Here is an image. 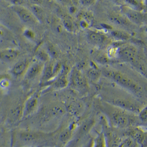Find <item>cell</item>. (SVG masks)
Listing matches in <instances>:
<instances>
[{"label": "cell", "mask_w": 147, "mask_h": 147, "mask_svg": "<svg viewBox=\"0 0 147 147\" xmlns=\"http://www.w3.org/2000/svg\"><path fill=\"white\" fill-rule=\"evenodd\" d=\"M12 9L17 14L20 20L24 23L29 25H34L39 23L38 20L28 8L20 5H14L12 7Z\"/></svg>", "instance_id": "obj_8"}, {"label": "cell", "mask_w": 147, "mask_h": 147, "mask_svg": "<svg viewBox=\"0 0 147 147\" xmlns=\"http://www.w3.org/2000/svg\"><path fill=\"white\" fill-rule=\"evenodd\" d=\"M121 10L122 14L131 23L141 25L144 22L145 16L142 12L137 11L128 5L122 6Z\"/></svg>", "instance_id": "obj_7"}, {"label": "cell", "mask_w": 147, "mask_h": 147, "mask_svg": "<svg viewBox=\"0 0 147 147\" xmlns=\"http://www.w3.org/2000/svg\"><path fill=\"white\" fill-rule=\"evenodd\" d=\"M46 45L47 48L46 51L49 54L50 59L55 60L57 59L59 56V53L54 44L50 41H47Z\"/></svg>", "instance_id": "obj_23"}, {"label": "cell", "mask_w": 147, "mask_h": 147, "mask_svg": "<svg viewBox=\"0 0 147 147\" xmlns=\"http://www.w3.org/2000/svg\"><path fill=\"white\" fill-rule=\"evenodd\" d=\"M77 18L78 20H83L86 21L90 25L93 23L94 20V16L93 13L89 11H80L78 13Z\"/></svg>", "instance_id": "obj_24"}, {"label": "cell", "mask_w": 147, "mask_h": 147, "mask_svg": "<svg viewBox=\"0 0 147 147\" xmlns=\"http://www.w3.org/2000/svg\"><path fill=\"white\" fill-rule=\"evenodd\" d=\"M101 75V71L96 66H92L87 70V77L92 82H98L100 78Z\"/></svg>", "instance_id": "obj_21"}, {"label": "cell", "mask_w": 147, "mask_h": 147, "mask_svg": "<svg viewBox=\"0 0 147 147\" xmlns=\"http://www.w3.org/2000/svg\"><path fill=\"white\" fill-rule=\"evenodd\" d=\"M74 131L68 127L64 128L59 135V140L61 143L67 144L73 138Z\"/></svg>", "instance_id": "obj_20"}, {"label": "cell", "mask_w": 147, "mask_h": 147, "mask_svg": "<svg viewBox=\"0 0 147 147\" xmlns=\"http://www.w3.org/2000/svg\"><path fill=\"white\" fill-rule=\"evenodd\" d=\"M93 147H107L105 140L102 131L98 133L97 136L93 139Z\"/></svg>", "instance_id": "obj_26"}, {"label": "cell", "mask_w": 147, "mask_h": 147, "mask_svg": "<svg viewBox=\"0 0 147 147\" xmlns=\"http://www.w3.org/2000/svg\"><path fill=\"white\" fill-rule=\"evenodd\" d=\"M20 51L14 48H7L0 51V60L6 63L16 60L20 56Z\"/></svg>", "instance_id": "obj_13"}, {"label": "cell", "mask_w": 147, "mask_h": 147, "mask_svg": "<svg viewBox=\"0 0 147 147\" xmlns=\"http://www.w3.org/2000/svg\"><path fill=\"white\" fill-rule=\"evenodd\" d=\"M63 27L65 30L69 32H73L75 29V26L71 18L68 17L61 20Z\"/></svg>", "instance_id": "obj_28"}, {"label": "cell", "mask_w": 147, "mask_h": 147, "mask_svg": "<svg viewBox=\"0 0 147 147\" xmlns=\"http://www.w3.org/2000/svg\"><path fill=\"white\" fill-rule=\"evenodd\" d=\"M68 74V68L63 66L62 71L54 80V85L56 88L62 89L68 86V79L67 74Z\"/></svg>", "instance_id": "obj_16"}, {"label": "cell", "mask_w": 147, "mask_h": 147, "mask_svg": "<svg viewBox=\"0 0 147 147\" xmlns=\"http://www.w3.org/2000/svg\"><path fill=\"white\" fill-rule=\"evenodd\" d=\"M35 57L37 60L39 61L44 63L51 60L47 51L43 49L38 50L35 54Z\"/></svg>", "instance_id": "obj_25"}, {"label": "cell", "mask_w": 147, "mask_h": 147, "mask_svg": "<svg viewBox=\"0 0 147 147\" xmlns=\"http://www.w3.org/2000/svg\"><path fill=\"white\" fill-rule=\"evenodd\" d=\"M66 109L64 107L60 105H55L50 106L46 111L44 115L45 119L50 120L62 116L65 113Z\"/></svg>", "instance_id": "obj_15"}, {"label": "cell", "mask_w": 147, "mask_h": 147, "mask_svg": "<svg viewBox=\"0 0 147 147\" xmlns=\"http://www.w3.org/2000/svg\"><path fill=\"white\" fill-rule=\"evenodd\" d=\"M129 5H131L132 8L134 9L142 12V11L144 8V5L142 2L138 1H126Z\"/></svg>", "instance_id": "obj_30"}, {"label": "cell", "mask_w": 147, "mask_h": 147, "mask_svg": "<svg viewBox=\"0 0 147 147\" xmlns=\"http://www.w3.org/2000/svg\"><path fill=\"white\" fill-rule=\"evenodd\" d=\"M105 102L111 105L135 115H138L142 109L141 105L138 102L127 98L121 97H109L105 99Z\"/></svg>", "instance_id": "obj_5"}, {"label": "cell", "mask_w": 147, "mask_h": 147, "mask_svg": "<svg viewBox=\"0 0 147 147\" xmlns=\"http://www.w3.org/2000/svg\"><path fill=\"white\" fill-rule=\"evenodd\" d=\"M109 17L112 22L119 26L128 27L131 24V23L127 20L125 16H122L117 13L112 12L109 14Z\"/></svg>", "instance_id": "obj_19"}, {"label": "cell", "mask_w": 147, "mask_h": 147, "mask_svg": "<svg viewBox=\"0 0 147 147\" xmlns=\"http://www.w3.org/2000/svg\"><path fill=\"white\" fill-rule=\"evenodd\" d=\"M138 118L142 123L146 124L147 121V107H143L141 109V110L138 114Z\"/></svg>", "instance_id": "obj_31"}, {"label": "cell", "mask_w": 147, "mask_h": 147, "mask_svg": "<svg viewBox=\"0 0 147 147\" xmlns=\"http://www.w3.org/2000/svg\"><path fill=\"white\" fill-rule=\"evenodd\" d=\"M38 105V99L36 95H33L29 97L26 101L23 107L22 117L25 118L33 114L36 110Z\"/></svg>", "instance_id": "obj_11"}, {"label": "cell", "mask_w": 147, "mask_h": 147, "mask_svg": "<svg viewBox=\"0 0 147 147\" xmlns=\"http://www.w3.org/2000/svg\"><path fill=\"white\" fill-rule=\"evenodd\" d=\"M88 39L93 44L101 45L107 41V38L106 35L100 32L90 31L88 34Z\"/></svg>", "instance_id": "obj_17"}, {"label": "cell", "mask_w": 147, "mask_h": 147, "mask_svg": "<svg viewBox=\"0 0 147 147\" xmlns=\"http://www.w3.org/2000/svg\"><path fill=\"white\" fill-rule=\"evenodd\" d=\"M77 8L74 6H71L68 8V11L71 14H75L77 12Z\"/></svg>", "instance_id": "obj_37"}, {"label": "cell", "mask_w": 147, "mask_h": 147, "mask_svg": "<svg viewBox=\"0 0 147 147\" xmlns=\"http://www.w3.org/2000/svg\"><path fill=\"white\" fill-rule=\"evenodd\" d=\"M8 82L7 80H3L2 82H1V86L2 87H6L9 85Z\"/></svg>", "instance_id": "obj_38"}, {"label": "cell", "mask_w": 147, "mask_h": 147, "mask_svg": "<svg viewBox=\"0 0 147 147\" xmlns=\"http://www.w3.org/2000/svg\"><path fill=\"white\" fill-rule=\"evenodd\" d=\"M98 61L100 63L106 64L109 62V59L105 55H101L98 57Z\"/></svg>", "instance_id": "obj_33"}, {"label": "cell", "mask_w": 147, "mask_h": 147, "mask_svg": "<svg viewBox=\"0 0 147 147\" xmlns=\"http://www.w3.org/2000/svg\"><path fill=\"white\" fill-rule=\"evenodd\" d=\"M30 62L31 61L28 59L18 61L12 68L11 70V73L17 77H20L23 75L24 76Z\"/></svg>", "instance_id": "obj_12"}, {"label": "cell", "mask_w": 147, "mask_h": 147, "mask_svg": "<svg viewBox=\"0 0 147 147\" xmlns=\"http://www.w3.org/2000/svg\"><path fill=\"white\" fill-rule=\"evenodd\" d=\"M51 28L56 33L61 34L65 30L61 21L57 18H53L51 21Z\"/></svg>", "instance_id": "obj_27"}, {"label": "cell", "mask_w": 147, "mask_h": 147, "mask_svg": "<svg viewBox=\"0 0 147 147\" xmlns=\"http://www.w3.org/2000/svg\"><path fill=\"white\" fill-rule=\"evenodd\" d=\"M93 139L90 138L87 142L81 147H93Z\"/></svg>", "instance_id": "obj_36"}, {"label": "cell", "mask_w": 147, "mask_h": 147, "mask_svg": "<svg viewBox=\"0 0 147 147\" xmlns=\"http://www.w3.org/2000/svg\"><path fill=\"white\" fill-rule=\"evenodd\" d=\"M111 34L115 39L120 41H125L131 39V35L121 30H113L111 31Z\"/></svg>", "instance_id": "obj_22"}, {"label": "cell", "mask_w": 147, "mask_h": 147, "mask_svg": "<svg viewBox=\"0 0 147 147\" xmlns=\"http://www.w3.org/2000/svg\"><path fill=\"white\" fill-rule=\"evenodd\" d=\"M127 131V136L132 138L140 147L146 146L147 142V133L139 127H129Z\"/></svg>", "instance_id": "obj_9"}, {"label": "cell", "mask_w": 147, "mask_h": 147, "mask_svg": "<svg viewBox=\"0 0 147 147\" xmlns=\"http://www.w3.org/2000/svg\"><path fill=\"white\" fill-rule=\"evenodd\" d=\"M39 22L44 23L45 20V13L44 9L37 4L31 3L29 5L28 8Z\"/></svg>", "instance_id": "obj_18"}, {"label": "cell", "mask_w": 147, "mask_h": 147, "mask_svg": "<svg viewBox=\"0 0 147 147\" xmlns=\"http://www.w3.org/2000/svg\"><path fill=\"white\" fill-rule=\"evenodd\" d=\"M68 85L72 89L80 93H86L89 89L87 77L76 67H74L71 71Z\"/></svg>", "instance_id": "obj_4"}, {"label": "cell", "mask_w": 147, "mask_h": 147, "mask_svg": "<svg viewBox=\"0 0 147 147\" xmlns=\"http://www.w3.org/2000/svg\"><path fill=\"white\" fill-rule=\"evenodd\" d=\"M121 147H141L134 140L129 136L122 138Z\"/></svg>", "instance_id": "obj_29"}, {"label": "cell", "mask_w": 147, "mask_h": 147, "mask_svg": "<svg viewBox=\"0 0 147 147\" xmlns=\"http://www.w3.org/2000/svg\"><path fill=\"white\" fill-rule=\"evenodd\" d=\"M101 110L102 113L107 116L110 125L118 129L136 127L137 121H140L138 118H136L135 114L114 107L107 102L101 105Z\"/></svg>", "instance_id": "obj_1"}, {"label": "cell", "mask_w": 147, "mask_h": 147, "mask_svg": "<svg viewBox=\"0 0 147 147\" xmlns=\"http://www.w3.org/2000/svg\"><path fill=\"white\" fill-rule=\"evenodd\" d=\"M24 35L28 39H33L35 37L34 33L32 30L29 29H27L24 30Z\"/></svg>", "instance_id": "obj_32"}, {"label": "cell", "mask_w": 147, "mask_h": 147, "mask_svg": "<svg viewBox=\"0 0 147 147\" xmlns=\"http://www.w3.org/2000/svg\"><path fill=\"white\" fill-rule=\"evenodd\" d=\"M55 60H50L44 63L42 72L41 73V82L44 84L54 78V68Z\"/></svg>", "instance_id": "obj_14"}, {"label": "cell", "mask_w": 147, "mask_h": 147, "mask_svg": "<svg viewBox=\"0 0 147 147\" xmlns=\"http://www.w3.org/2000/svg\"><path fill=\"white\" fill-rule=\"evenodd\" d=\"M80 4H82V5L84 6H90L91 5H92L94 3H95V1H92V0H84V1H80L79 2Z\"/></svg>", "instance_id": "obj_34"}, {"label": "cell", "mask_w": 147, "mask_h": 147, "mask_svg": "<svg viewBox=\"0 0 147 147\" xmlns=\"http://www.w3.org/2000/svg\"><path fill=\"white\" fill-rule=\"evenodd\" d=\"M44 63L39 61L35 60L31 61L27 72L25 74V78L27 80H33L41 74Z\"/></svg>", "instance_id": "obj_10"}, {"label": "cell", "mask_w": 147, "mask_h": 147, "mask_svg": "<svg viewBox=\"0 0 147 147\" xmlns=\"http://www.w3.org/2000/svg\"><path fill=\"white\" fill-rule=\"evenodd\" d=\"M116 55L122 61L135 65L138 61V51L132 45H122L116 51Z\"/></svg>", "instance_id": "obj_6"}, {"label": "cell", "mask_w": 147, "mask_h": 147, "mask_svg": "<svg viewBox=\"0 0 147 147\" xmlns=\"http://www.w3.org/2000/svg\"><path fill=\"white\" fill-rule=\"evenodd\" d=\"M101 73L105 77L113 80L121 87L125 88L136 96L140 98L144 96L143 88L127 75L119 71L110 69H104Z\"/></svg>", "instance_id": "obj_3"}, {"label": "cell", "mask_w": 147, "mask_h": 147, "mask_svg": "<svg viewBox=\"0 0 147 147\" xmlns=\"http://www.w3.org/2000/svg\"><path fill=\"white\" fill-rule=\"evenodd\" d=\"M79 24L80 26L83 29H86L90 26V24L88 23H87L86 21L83 20H79Z\"/></svg>", "instance_id": "obj_35"}, {"label": "cell", "mask_w": 147, "mask_h": 147, "mask_svg": "<svg viewBox=\"0 0 147 147\" xmlns=\"http://www.w3.org/2000/svg\"><path fill=\"white\" fill-rule=\"evenodd\" d=\"M18 144L22 147H39L47 143L51 134L31 129H22L16 134Z\"/></svg>", "instance_id": "obj_2"}]
</instances>
